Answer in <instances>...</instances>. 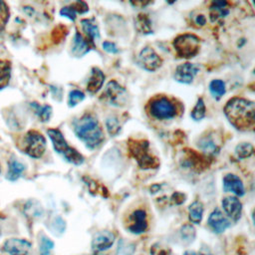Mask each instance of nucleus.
Here are the masks:
<instances>
[{
    "label": "nucleus",
    "instance_id": "4",
    "mask_svg": "<svg viewBox=\"0 0 255 255\" xmlns=\"http://www.w3.org/2000/svg\"><path fill=\"white\" fill-rule=\"evenodd\" d=\"M47 133L53 142L55 150L61 154L68 162L75 165H81L84 162V156L77 149L68 144L63 133L59 129L49 128Z\"/></svg>",
    "mask_w": 255,
    "mask_h": 255
},
{
    "label": "nucleus",
    "instance_id": "40",
    "mask_svg": "<svg viewBox=\"0 0 255 255\" xmlns=\"http://www.w3.org/2000/svg\"><path fill=\"white\" fill-rule=\"evenodd\" d=\"M70 7L73 8V10H74L76 13L78 12V13H81V14L86 13V12H88V10H89V7H88L87 3L84 2V1H77V2H74L73 4H71Z\"/></svg>",
    "mask_w": 255,
    "mask_h": 255
},
{
    "label": "nucleus",
    "instance_id": "48",
    "mask_svg": "<svg viewBox=\"0 0 255 255\" xmlns=\"http://www.w3.org/2000/svg\"><path fill=\"white\" fill-rule=\"evenodd\" d=\"M3 220V217L0 215V227H1V221ZM0 233H1V228H0Z\"/></svg>",
    "mask_w": 255,
    "mask_h": 255
},
{
    "label": "nucleus",
    "instance_id": "6",
    "mask_svg": "<svg viewBox=\"0 0 255 255\" xmlns=\"http://www.w3.org/2000/svg\"><path fill=\"white\" fill-rule=\"evenodd\" d=\"M46 149V139L44 135L35 130H29L23 139V151L31 157H41Z\"/></svg>",
    "mask_w": 255,
    "mask_h": 255
},
{
    "label": "nucleus",
    "instance_id": "1",
    "mask_svg": "<svg viewBox=\"0 0 255 255\" xmlns=\"http://www.w3.org/2000/svg\"><path fill=\"white\" fill-rule=\"evenodd\" d=\"M224 114L237 129H246L254 124L255 106L252 101L234 97L226 103Z\"/></svg>",
    "mask_w": 255,
    "mask_h": 255
},
{
    "label": "nucleus",
    "instance_id": "36",
    "mask_svg": "<svg viewBox=\"0 0 255 255\" xmlns=\"http://www.w3.org/2000/svg\"><path fill=\"white\" fill-rule=\"evenodd\" d=\"M54 248V242L45 235L41 236L40 239V255H50L51 250Z\"/></svg>",
    "mask_w": 255,
    "mask_h": 255
},
{
    "label": "nucleus",
    "instance_id": "17",
    "mask_svg": "<svg viewBox=\"0 0 255 255\" xmlns=\"http://www.w3.org/2000/svg\"><path fill=\"white\" fill-rule=\"evenodd\" d=\"M92 48H94V44L89 40H86L80 33H76L73 38L72 44V54L75 57H83L86 55Z\"/></svg>",
    "mask_w": 255,
    "mask_h": 255
},
{
    "label": "nucleus",
    "instance_id": "7",
    "mask_svg": "<svg viewBox=\"0 0 255 255\" xmlns=\"http://www.w3.org/2000/svg\"><path fill=\"white\" fill-rule=\"evenodd\" d=\"M148 112L151 117L157 120L172 119L176 115L174 104L166 97H157L148 104Z\"/></svg>",
    "mask_w": 255,
    "mask_h": 255
},
{
    "label": "nucleus",
    "instance_id": "30",
    "mask_svg": "<svg viewBox=\"0 0 255 255\" xmlns=\"http://www.w3.org/2000/svg\"><path fill=\"white\" fill-rule=\"evenodd\" d=\"M209 91L214 99L219 100L225 94V84L222 80H212L209 84Z\"/></svg>",
    "mask_w": 255,
    "mask_h": 255
},
{
    "label": "nucleus",
    "instance_id": "24",
    "mask_svg": "<svg viewBox=\"0 0 255 255\" xmlns=\"http://www.w3.org/2000/svg\"><path fill=\"white\" fill-rule=\"evenodd\" d=\"M227 4L228 3L226 1L212 2L211 6H210V18H211L212 22H214V21L218 20L219 18H222L228 14V10L226 8Z\"/></svg>",
    "mask_w": 255,
    "mask_h": 255
},
{
    "label": "nucleus",
    "instance_id": "42",
    "mask_svg": "<svg viewBox=\"0 0 255 255\" xmlns=\"http://www.w3.org/2000/svg\"><path fill=\"white\" fill-rule=\"evenodd\" d=\"M170 200H171V202H172L173 204L179 205V204H182V203L185 201V195H184L182 192L176 191V192H174V193L171 195Z\"/></svg>",
    "mask_w": 255,
    "mask_h": 255
},
{
    "label": "nucleus",
    "instance_id": "5",
    "mask_svg": "<svg viewBox=\"0 0 255 255\" xmlns=\"http://www.w3.org/2000/svg\"><path fill=\"white\" fill-rule=\"evenodd\" d=\"M176 54L180 58L189 59L194 57L200 48V39L194 34L178 35L172 42Z\"/></svg>",
    "mask_w": 255,
    "mask_h": 255
},
{
    "label": "nucleus",
    "instance_id": "49",
    "mask_svg": "<svg viewBox=\"0 0 255 255\" xmlns=\"http://www.w3.org/2000/svg\"><path fill=\"white\" fill-rule=\"evenodd\" d=\"M0 173H1V164H0Z\"/></svg>",
    "mask_w": 255,
    "mask_h": 255
},
{
    "label": "nucleus",
    "instance_id": "38",
    "mask_svg": "<svg viewBox=\"0 0 255 255\" xmlns=\"http://www.w3.org/2000/svg\"><path fill=\"white\" fill-rule=\"evenodd\" d=\"M9 19V9L5 2L0 1V32L4 29Z\"/></svg>",
    "mask_w": 255,
    "mask_h": 255
},
{
    "label": "nucleus",
    "instance_id": "9",
    "mask_svg": "<svg viewBox=\"0 0 255 255\" xmlns=\"http://www.w3.org/2000/svg\"><path fill=\"white\" fill-rule=\"evenodd\" d=\"M32 244L23 238H8L2 245V251L9 255H29Z\"/></svg>",
    "mask_w": 255,
    "mask_h": 255
},
{
    "label": "nucleus",
    "instance_id": "16",
    "mask_svg": "<svg viewBox=\"0 0 255 255\" xmlns=\"http://www.w3.org/2000/svg\"><path fill=\"white\" fill-rule=\"evenodd\" d=\"M222 207L225 213L234 221H237L242 212V203L235 196H227L222 199Z\"/></svg>",
    "mask_w": 255,
    "mask_h": 255
},
{
    "label": "nucleus",
    "instance_id": "43",
    "mask_svg": "<svg viewBox=\"0 0 255 255\" xmlns=\"http://www.w3.org/2000/svg\"><path fill=\"white\" fill-rule=\"evenodd\" d=\"M103 49L105 51H107L108 53H112V54H116V53L119 52V49L116 46V44L112 43V42H109V41H105L103 43Z\"/></svg>",
    "mask_w": 255,
    "mask_h": 255
},
{
    "label": "nucleus",
    "instance_id": "45",
    "mask_svg": "<svg viewBox=\"0 0 255 255\" xmlns=\"http://www.w3.org/2000/svg\"><path fill=\"white\" fill-rule=\"evenodd\" d=\"M196 23L200 26H203L206 23V18L204 17V15H198L196 17Z\"/></svg>",
    "mask_w": 255,
    "mask_h": 255
},
{
    "label": "nucleus",
    "instance_id": "39",
    "mask_svg": "<svg viewBox=\"0 0 255 255\" xmlns=\"http://www.w3.org/2000/svg\"><path fill=\"white\" fill-rule=\"evenodd\" d=\"M170 249L160 243H154L150 247V254L151 255H169Z\"/></svg>",
    "mask_w": 255,
    "mask_h": 255
},
{
    "label": "nucleus",
    "instance_id": "29",
    "mask_svg": "<svg viewBox=\"0 0 255 255\" xmlns=\"http://www.w3.org/2000/svg\"><path fill=\"white\" fill-rule=\"evenodd\" d=\"M179 234H180L181 240L185 244H190L191 242L194 241L196 232H195V228L191 224H185V225L181 226Z\"/></svg>",
    "mask_w": 255,
    "mask_h": 255
},
{
    "label": "nucleus",
    "instance_id": "15",
    "mask_svg": "<svg viewBox=\"0 0 255 255\" xmlns=\"http://www.w3.org/2000/svg\"><path fill=\"white\" fill-rule=\"evenodd\" d=\"M207 223L215 233L224 232L231 224L230 221L223 215V213L218 208H215L211 212L208 217Z\"/></svg>",
    "mask_w": 255,
    "mask_h": 255
},
{
    "label": "nucleus",
    "instance_id": "26",
    "mask_svg": "<svg viewBox=\"0 0 255 255\" xmlns=\"http://www.w3.org/2000/svg\"><path fill=\"white\" fill-rule=\"evenodd\" d=\"M134 25L136 30L142 34L152 33L151 22L146 14H138L134 19Z\"/></svg>",
    "mask_w": 255,
    "mask_h": 255
},
{
    "label": "nucleus",
    "instance_id": "23",
    "mask_svg": "<svg viewBox=\"0 0 255 255\" xmlns=\"http://www.w3.org/2000/svg\"><path fill=\"white\" fill-rule=\"evenodd\" d=\"M23 211L27 217L34 219L41 217L44 210L39 201L35 199H30L25 203Z\"/></svg>",
    "mask_w": 255,
    "mask_h": 255
},
{
    "label": "nucleus",
    "instance_id": "19",
    "mask_svg": "<svg viewBox=\"0 0 255 255\" xmlns=\"http://www.w3.org/2000/svg\"><path fill=\"white\" fill-rule=\"evenodd\" d=\"M104 81H105V75L102 72V70H100L97 67H94L92 69L91 76L87 84V90L92 94L99 92L103 87Z\"/></svg>",
    "mask_w": 255,
    "mask_h": 255
},
{
    "label": "nucleus",
    "instance_id": "46",
    "mask_svg": "<svg viewBox=\"0 0 255 255\" xmlns=\"http://www.w3.org/2000/svg\"><path fill=\"white\" fill-rule=\"evenodd\" d=\"M159 189H160V185H159V184H153V185L150 187V192H151V193H155V192H157Z\"/></svg>",
    "mask_w": 255,
    "mask_h": 255
},
{
    "label": "nucleus",
    "instance_id": "22",
    "mask_svg": "<svg viewBox=\"0 0 255 255\" xmlns=\"http://www.w3.org/2000/svg\"><path fill=\"white\" fill-rule=\"evenodd\" d=\"M25 170V165L18 161L16 158H11L8 162V171H7V179L10 181L17 180Z\"/></svg>",
    "mask_w": 255,
    "mask_h": 255
},
{
    "label": "nucleus",
    "instance_id": "10",
    "mask_svg": "<svg viewBox=\"0 0 255 255\" xmlns=\"http://www.w3.org/2000/svg\"><path fill=\"white\" fill-rule=\"evenodd\" d=\"M138 63L144 70L153 72L161 66L162 60L152 48L144 47L139 52Z\"/></svg>",
    "mask_w": 255,
    "mask_h": 255
},
{
    "label": "nucleus",
    "instance_id": "32",
    "mask_svg": "<svg viewBox=\"0 0 255 255\" xmlns=\"http://www.w3.org/2000/svg\"><path fill=\"white\" fill-rule=\"evenodd\" d=\"M121 122L118 117L112 116L106 120V128L111 136H116L121 131Z\"/></svg>",
    "mask_w": 255,
    "mask_h": 255
},
{
    "label": "nucleus",
    "instance_id": "34",
    "mask_svg": "<svg viewBox=\"0 0 255 255\" xmlns=\"http://www.w3.org/2000/svg\"><path fill=\"white\" fill-rule=\"evenodd\" d=\"M205 112H206V109H205L204 101L202 98H199L196 102L195 107L191 111L190 116L194 121H200L205 117Z\"/></svg>",
    "mask_w": 255,
    "mask_h": 255
},
{
    "label": "nucleus",
    "instance_id": "35",
    "mask_svg": "<svg viewBox=\"0 0 255 255\" xmlns=\"http://www.w3.org/2000/svg\"><path fill=\"white\" fill-rule=\"evenodd\" d=\"M65 229H66V222L65 220L58 216V217H55L51 223V230L52 232L55 234V235H61L65 232Z\"/></svg>",
    "mask_w": 255,
    "mask_h": 255
},
{
    "label": "nucleus",
    "instance_id": "3",
    "mask_svg": "<svg viewBox=\"0 0 255 255\" xmlns=\"http://www.w3.org/2000/svg\"><path fill=\"white\" fill-rule=\"evenodd\" d=\"M128 148L141 169H151L159 166V159L150 152L147 140L129 138Z\"/></svg>",
    "mask_w": 255,
    "mask_h": 255
},
{
    "label": "nucleus",
    "instance_id": "33",
    "mask_svg": "<svg viewBox=\"0 0 255 255\" xmlns=\"http://www.w3.org/2000/svg\"><path fill=\"white\" fill-rule=\"evenodd\" d=\"M254 148L253 145L249 142H241L235 147V153L240 158H246L253 154Z\"/></svg>",
    "mask_w": 255,
    "mask_h": 255
},
{
    "label": "nucleus",
    "instance_id": "8",
    "mask_svg": "<svg viewBox=\"0 0 255 255\" xmlns=\"http://www.w3.org/2000/svg\"><path fill=\"white\" fill-rule=\"evenodd\" d=\"M102 100L115 107H122L127 103L128 92L117 81H110L102 94Z\"/></svg>",
    "mask_w": 255,
    "mask_h": 255
},
{
    "label": "nucleus",
    "instance_id": "12",
    "mask_svg": "<svg viewBox=\"0 0 255 255\" xmlns=\"http://www.w3.org/2000/svg\"><path fill=\"white\" fill-rule=\"evenodd\" d=\"M206 159V157L202 156L201 154L197 153L192 149H185L184 156L181 159V164L185 167L200 170L201 168L204 169L208 166V162Z\"/></svg>",
    "mask_w": 255,
    "mask_h": 255
},
{
    "label": "nucleus",
    "instance_id": "20",
    "mask_svg": "<svg viewBox=\"0 0 255 255\" xmlns=\"http://www.w3.org/2000/svg\"><path fill=\"white\" fill-rule=\"evenodd\" d=\"M81 25L83 31L88 36L89 41L94 44V41L100 38V30L94 19H83L81 20Z\"/></svg>",
    "mask_w": 255,
    "mask_h": 255
},
{
    "label": "nucleus",
    "instance_id": "25",
    "mask_svg": "<svg viewBox=\"0 0 255 255\" xmlns=\"http://www.w3.org/2000/svg\"><path fill=\"white\" fill-rule=\"evenodd\" d=\"M189 220L194 224H199L203 217V204L196 200L192 202L188 207Z\"/></svg>",
    "mask_w": 255,
    "mask_h": 255
},
{
    "label": "nucleus",
    "instance_id": "31",
    "mask_svg": "<svg viewBox=\"0 0 255 255\" xmlns=\"http://www.w3.org/2000/svg\"><path fill=\"white\" fill-rule=\"evenodd\" d=\"M135 251V245L125 239H120L115 255H132Z\"/></svg>",
    "mask_w": 255,
    "mask_h": 255
},
{
    "label": "nucleus",
    "instance_id": "47",
    "mask_svg": "<svg viewBox=\"0 0 255 255\" xmlns=\"http://www.w3.org/2000/svg\"><path fill=\"white\" fill-rule=\"evenodd\" d=\"M183 255H196V253L194 251H191V250H188V251H185Z\"/></svg>",
    "mask_w": 255,
    "mask_h": 255
},
{
    "label": "nucleus",
    "instance_id": "21",
    "mask_svg": "<svg viewBox=\"0 0 255 255\" xmlns=\"http://www.w3.org/2000/svg\"><path fill=\"white\" fill-rule=\"evenodd\" d=\"M198 146L207 155H214L218 153L220 148L218 143H216V141L213 139L211 135L202 136L198 141Z\"/></svg>",
    "mask_w": 255,
    "mask_h": 255
},
{
    "label": "nucleus",
    "instance_id": "37",
    "mask_svg": "<svg viewBox=\"0 0 255 255\" xmlns=\"http://www.w3.org/2000/svg\"><path fill=\"white\" fill-rule=\"evenodd\" d=\"M85 99V94L80 91V90H72L69 93V98H68V105L69 107L73 108L77 106L79 103H81Z\"/></svg>",
    "mask_w": 255,
    "mask_h": 255
},
{
    "label": "nucleus",
    "instance_id": "41",
    "mask_svg": "<svg viewBox=\"0 0 255 255\" xmlns=\"http://www.w3.org/2000/svg\"><path fill=\"white\" fill-rule=\"evenodd\" d=\"M60 14L62 16H65L67 18H69L71 21H75L76 20V12L73 10V8H71L70 6H65L60 10Z\"/></svg>",
    "mask_w": 255,
    "mask_h": 255
},
{
    "label": "nucleus",
    "instance_id": "2",
    "mask_svg": "<svg viewBox=\"0 0 255 255\" xmlns=\"http://www.w3.org/2000/svg\"><path fill=\"white\" fill-rule=\"evenodd\" d=\"M74 131L76 135L85 142L86 146L91 149L100 146L104 140L103 129L98 120L89 114L84 115L75 122Z\"/></svg>",
    "mask_w": 255,
    "mask_h": 255
},
{
    "label": "nucleus",
    "instance_id": "44",
    "mask_svg": "<svg viewBox=\"0 0 255 255\" xmlns=\"http://www.w3.org/2000/svg\"><path fill=\"white\" fill-rule=\"evenodd\" d=\"M61 30L59 31V27H57L54 31H53V36H55L56 35V37H54L53 39L55 40V42L56 43H58L59 41H61V39L63 38V37H65V35L67 34V31H65L64 29H65V27H63V26H61V28H60Z\"/></svg>",
    "mask_w": 255,
    "mask_h": 255
},
{
    "label": "nucleus",
    "instance_id": "13",
    "mask_svg": "<svg viewBox=\"0 0 255 255\" xmlns=\"http://www.w3.org/2000/svg\"><path fill=\"white\" fill-rule=\"evenodd\" d=\"M197 73L198 68L194 64L184 63L176 67L174 72V79L176 82L181 84H190Z\"/></svg>",
    "mask_w": 255,
    "mask_h": 255
},
{
    "label": "nucleus",
    "instance_id": "27",
    "mask_svg": "<svg viewBox=\"0 0 255 255\" xmlns=\"http://www.w3.org/2000/svg\"><path fill=\"white\" fill-rule=\"evenodd\" d=\"M11 63L8 60H0V90L4 89L10 82Z\"/></svg>",
    "mask_w": 255,
    "mask_h": 255
},
{
    "label": "nucleus",
    "instance_id": "28",
    "mask_svg": "<svg viewBox=\"0 0 255 255\" xmlns=\"http://www.w3.org/2000/svg\"><path fill=\"white\" fill-rule=\"evenodd\" d=\"M31 107L41 122H48L50 120L52 116L51 106H48V105L40 106L37 103H31Z\"/></svg>",
    "mask_w": 255,
    "mask_h": 255
},
{
    "label": "nucleus",
    "instance_id": "11",
    "mask_svg": "<svg viewBox=\"0 0 255 255\" xmlns=\"http://www.w3.org/2000/svg\"><path fill=\"white\" fill-rule=\"evenodd\" d=\"M147 229L146 212L143 209L134 210L128 217V230L133 234L143 233Z\"/></svg>",
    "mask_w": 255,
    "mask_h": 255
},
{
    "label": "nucleus",
    "instance_id": "18",
    "mask_svg": "<svg viewBox=\"0 0 255 255\" xmlns=\"http://www.w3.org/2000/svg\"><path fill=\"white\" fill-rule=\"evenodd\" d=\"M223 188L224 191H230L238 196L244 195V185L242 180L235 174H226L223 178Z\"/></svg>",
    "mask_w": 255,
    "mask_h": 255
},
{
    "label": "nucleus",
    "instance_id": "14",
    "mask_svg": "<svg viewBox=\"0 0 255 255\" xmlns=\"http://www.w3.org/2000/svg\"><path fill=\"white\" fill-rule=\"evenodd\" d=\"M115 234L109 230L98 231L92 240V248L95 251H104L112 247L115 242Z\"/></svg>",
    "mask_w": 255,
    "mask_h": 255
}]
</instances>
